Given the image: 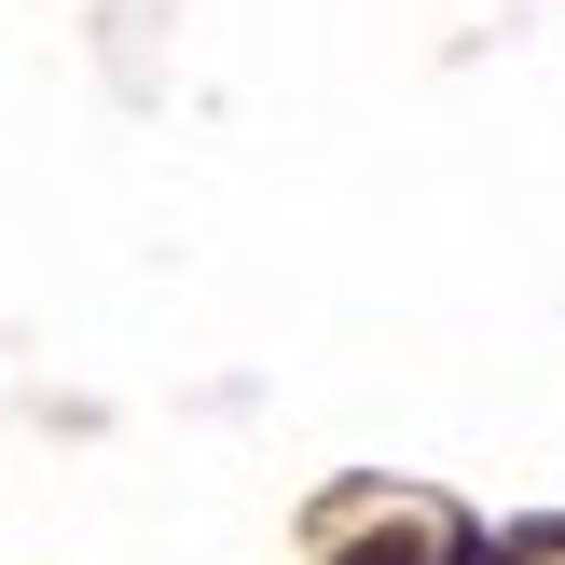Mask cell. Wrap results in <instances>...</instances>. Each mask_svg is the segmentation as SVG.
I'll return each instance as SVG.
<instances>
[{
  "mask_svg": "<svg viewBox=\"0 0 565 565\" xmlns=\"http://www.w3.org/2000/svg\"><path fill=\"white\" fill-rule=\"evenodd\" d=\"M331 565H428V539H401V524H386V539H359V552H331Z\"/></svg>",
  "mask_w": 565,
  "mask_h": 565,
  "instance_id": "cell-1",
  "label": "cell"
}]
</instances>
